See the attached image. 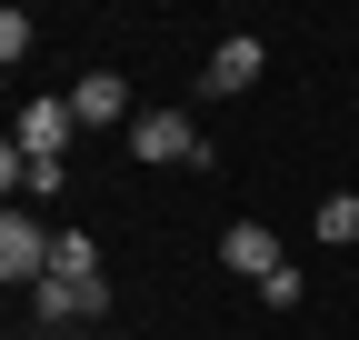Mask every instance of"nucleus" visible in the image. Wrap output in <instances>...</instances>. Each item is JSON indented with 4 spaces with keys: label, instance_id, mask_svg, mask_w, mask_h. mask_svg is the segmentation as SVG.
<instances>
[{
    "label": "nucleus",
    "instance_id": "f257e3e1",
    "mask_svg": "<svg viewBox=\"0 0 359 340\" xmlns=\"http://www.w3.org/2000/svg\"><path fill=\"white\" fill-rule=\"evenodd\" d=\"M50 250H60V230H40L20 200L0 210V280H30L40 290V280H50Z\"/></svg>",
    "mask_w": 359,
    "mask_h": 340
},
{
    "label": "nucleus",
    "instance_id": "f03ea898",
    "mask_svg": "<svg viewBox=\"0 0 359 340\" xmlns=\"http://www.w3.org/2000/svg\"><path fill=\"white\" fill-rule=\"evenodd\" d=\"M130 150H140V160H190V170H210V140H200L180 110H140V120H130Z\"/></svg>",
    "mask_w": 359,
    "mask_h": 340
},
{
    "label": "nucleus",
    "instance_id": "7ed1b4c3",
    "mask_svg": "<svg viewBox=\"0 0 359 340\" xmlns=\"http://www.w3.org/2000/svg\"><path fill=\"white\" fill-rule=\"evenodd\" d=\"M110 310V280H40L30 290V320L40 330H70V320H100Z\"/></svg>",
    "mask_w": 359,
    "mask_h": 340
},
{
    "label": "nucleus",
    "instance_id": "20e7f679",
    "mask_svg": "<svg viewBox=\"0 0 359 340\" xmlns=\"http://www.w3.org/2000/svg\"><path fill=\"white\" fill-rule=\"evenodd\" d=\"M259 30H240V40H219V51L200 60V100H230V91H250V80H259Z\"/></svg>",
    "mask_w": 359,
    "mask_h": 340
},
{
    "label": "nucleus",
    "instance_id": "39448f33",
    "mask_svg": "<svg viewBox=\"0 0 359 340\" xmlns=\"http://www.w3.org/2000/svg\"><path fill=\"white\" fill-rule=\"evenodd\" d=\"M70 131H80L70 91H60V100H30V110H20V150H30V160H60V150H70Z\"/></svg>",
    "mask_w": 359,
    "mask_h": 340
},
{
    "label": "nucleus",
    "instance_id": "423d86ee",
    "mask_svg": "<svg viewBox=\"0 0 359 340\" xmlns=\"http://www.w3.org/2000/svg\"><path fill=\"white\" fill-rule=\"evenodd\" d=\"M70 110H80V131H110V120H130V80L120 70H90L70 91Z\"/></svg>",
    "mask_w": 359,
    "mask_h": 340
},
{
    "label": "nucleus",
    "instance_id": "0eeeda50",
    "mask_svg": "<svg viewBox=\"0 0 359 340\" xmlns=\"http://www.w3.org/2000/svg\"><path fill=\"white\" fill-rule=\"evenodd\" d=\"M219 261H230V270H250V280H269V270H290V261H280V240H269L259 221H230V230H219Z\"/></svg>",
    "mask_w": 359,
    "mask_h": 340
},
{
    "label": "nucleus",
    "instance_id": "6e6552de",
    "mask_svg": "<svg viewBox=\"0 0 359 340\" xmlns=\"http://www.w3.org/2000/svg\"><path fill=\"white\" fill-rule=\"evenodd\" d=\"M320 240H330V250L359 240V190H330V200H320Z\"/></svg>",
    "mask_w": 359,
    "mask_h": 340
},
{
    "label": "nucleus",
    "instance_id": "1a4fd4ad",
    "mask_svg": "<svg viewBox=\"0 0 359 340\" xmlns=\"http://www.w3.org/2000/svg\"><path fill=\"white\" fill-rule=\"evenodd\" d=\"M50 280H100V250H90L80 230H60V250H50Z\"/></svg>",
    "mask_w": 359,
    "mask_h": 340
},
{
    "label": "nucleus",
    "instance_id": "9d476101",
    "mask_svg": "<svg viewBox=\"0 0 359 340\" xmlns=\"http://www.w3.org/2000/svg\"><path fill=\"white\" fill-rule=\"evenodd\" d=\"M30 40H40V20H30V11H0V60H11V70L30 60Z\"/></svg>",
    "mask_w": 359,
    "mask_h": 340
}]
</instances>
